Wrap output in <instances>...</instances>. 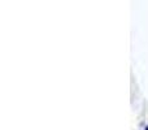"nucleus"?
<instances>
[{
	"instance_id": "1",
	"label": "nucleus",
	"mask_w": 148,
	"mask_h": 130,
	"mask_svg": "<svg viewBox=\"0 0 148 130\" xmlns=\"http://www.w3.org/2000/svg\"><path fill=\"white\" fill-rule=\"evenodd\" d=\"M147 130H148V128H147Z\"/></svg>"
}]
</instances>
